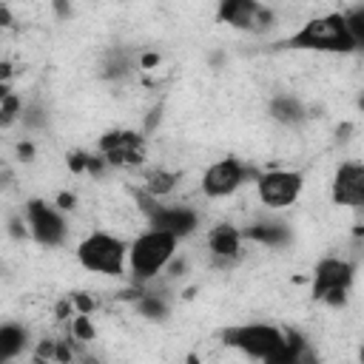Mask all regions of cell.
<instances>
[{
    "label": "cell",
    "mask_w": 364,
    "mask_h": 364,
    "mask_svg": "<svg viewBox=\"0 0 364 364\" xmlns=\"http://www.w3.org/2000/svg\"><path fill=\"white\" fill-rule=\"evenodd\" d=\"M225 344L250 355V358H259V361H267V364H296V361H310V353H307V344L299 333L293 330H279L273 324H262V321H253V324H236V327H228L222 333Z\"/></svg>",
    "instance_id": "obj_1"
},
{
    "label": "cell",
    "mask_w": 364,
    "mask_h": 364,
    "mask_svg": "<svg viewBox=\"0 0 364 364\" xmlns=\"http://www.w3.org/2000/svg\"><path fill=\"white\" fill-rule=\"evenodd\" d=\"M287 46L296 51H318V54H350L358 48V43L344 26V14L338 11L307 20L296 34H290Z\"/></svg>",
    "instance_id": "obj_2"
},
{
    "label": "cell",
    "mask_w": 364,
    "mask_h": 364,
    "mask_svg": "<svg viewBox=\"0 0 364 364\" xmlns=\"http://www.w3.org/2000/svg\"><path fill=\"white\" fill-rule=\"evenodd\" d=\"M176 245H179L176 236H171L165 230H156V228H148L145 233H139L128 245V267L125 270L136 282H151L173 262Z\"/></svg>",
    "instance_id": "obj_3"
},
{
    "label": "cell",
    "mask_w": 364,
    "mask_h": 364,
    "mask_svg": "<svg viewBox=\"0 0 364 364\" xmlns=\"http://www.w3.org/2000/svg\"><path fill=\"white\" fill-rule=\"evenodd\" d=\"M77 262L88 270V273H100V276H122L128 267V245L105 230H94L88 233L80 245H77Z\"/></svg>",
    "instance_id": "obj_4"
},
{
    "label": "cell",
    "mask_w": 364,
    "mask_h": 364,
    "mask_svg": "<svg viewBox=\"0 0 364 364\" xmlns=\"http://www.w3.org/2000/svg\"><path fill=\"white\" fill-rule=\"evenodd\" d=\"M353 282H355V264L347 259L327 256L313 270V299L333 304V307H341L347 301Z\"/></svg>",
    "instance_id": "obj_5"
},
{
    "label": "cell",
    "mask_w": 364,
    "mask_h": 364,
    "mask_svg": "<svg viewBox=\"0 0 364 364\" xmlns=\"http://www.w3.org/2000/svg\"><path fill=\"white\" fill-rule=\"evenodd\" d=\"M23 219H26V230L28 236L37 242V245H46V247H57L65 242V219L63 213L46 202V199H28L26 202V210H23Z\"/></svg>",
    "instance_id": "obj_6"
},
{
    "label": "cell",
    "mask_w": 364,
    "mask_h": 364,
    "mask_svg": "<svg viewBox=\"0 0 364 364\" xmlns=\"http://www.w3.org/2000/svg\"><path fill=\"white\" fill-rule=\"evenodd\" d=\"M304 179L299 171H264L256 173V196L264 208L282 210L301 196Z\"/></svg>",
    "instance_id": "obj_7"
},
{
    "label": "cell",
    "mask_w": 364,
    "mask_h": 364,
    "mask_svg": "<svg viewBox=\"0 0 364 364\" xmlns=\"http://www.w3.org/2000/svg\"><path fill=\"white\" fill-rule=\"evenodd\" d=\"M219 23H228L230 28L250 31V34H264L273 28V11L259 3V0H219L216 9Z\"/></svg>",
    "instance_id": "obj_8"
},
{
    "label": "cell",
    "mask_w": 364,
    "mask_h": 364,
    "mask_svg": "<svg viewBox=\"0 0 364 364\" xmlns=\"http://www.w3.org/2000/svg\"><path fill=\"white\" fill-rule=\"evenodd\" d=\"M148 205H142L145 216H148V228H156V230H165L176 239H185L191 236L196 228H199V213L188 205H162L159 199L148 196Z\"/></svg>",
    "instance_id": "obj_9"
},
{
    "label": "cell",
    "mask_w": 364,
    "mask_h": 364,
    "mask_svg": "<svg viewBox=\"0 0 364 364\" xmlns=\"http://www.w3.org/2000/svg\"><path fill=\"white\" fill-rule=\"evenodd\" d=\"M247 176H256L245 162L228 156V159H219L213 162L205 173H202V193L208 199H225V196H233L245 182Z\"/></svg>",
    "instance_id": "obj_10"
},
{
    "label": "cell",
    "mask_w": 364,
    "mask_h": 364,
    "mask_svg": "<svg viewBox=\"0 0 364 364\" xmlns=\"http://www.w3.org/2000/svg\"><path fill=\"white\" fill-rule=\"evenodd\" d=\"M100 156L105 159V165L117 168L139 165L145 159V139L134 131H108L100 139Z\"/></svg>",
    "instance_id": "obj_11"
},
{
    "label": "cell",
    "mask_w": 364,
    "mask_h": 364,
    "mask_svg": "<svg viewBox=\"0 0 364 364\" xmlns=\"http://www.w3.org/2000/svg\"><path fill=\"white\" fill-rule=\"evenodd\" d=\"M333 202L344 208H361L364 205V165L355 159H347L338 165L333 176Z\"/></svg>",
    "instance_id": "obj_12"
},
{
    "label": "cell",
    "mask_w": 364,
    "mask_h": 364,
    "mask_svg": "<svg viewBox=\"0 0 364 364\" xmlns=\"http://www.w3.org/2000/svg\"><path fill=\"white\" fill-rule=\"evenodd\" d=\"M242 242H245V236L233 225H216L208 233V247H210V253H213V259L219 264H230L233 259H239Z\"/></svg>",
    "instance_id": "obj_13"
},
{
    "label": "cell",
    "mask_w": 364,
    "mask_h": 364,
    "mask_svg": "<svg viewBox=\"0 0 364 364\" xmlns=\"http://www.w3.org/2000/svg\"><path fill=\"white\" fill-rule=\"evenodd\" d=\"M242 236L250 239V242H259L264 247H284L293 239V233H290V228L284 222H256V225L245 228Z\"/></svg>",
    "instance_id": "obj_14"
},
{
    "label": "cell",
    "mask_w": 364,
    "mask_h": 364,
    "mask_svg": "<svg viewBox=\"0 0 364 364\" xmlns=\"http://www.w3.org/2000/svg\"><path fill=\"white\" fill-rule=\"evenodd\" d=\"M270 117L282 125H301L307 119V108H304L301 100H296L290 94H279L270 102Z\"/></svg>",
    "instance_id": "obj_15"
},
{
    "label": "cell",
    "mask_w": 364,
    "mask_h": 364,
    "mask_svg": "<svg viewBox=\"0 0 364 364\" xmlns=\"http://www.w3.org/2000/svg\"><path fill=\"white\" fill-rule=\"evenodd\" d=\"M26 341H28V333H26L23 324L3 321V324H0V361L17 358V355L26 350Z\"/></svg>",
    "instance_id": "obj_16"
},
{
    "label": "cell",
    "mask_w": 364,
    "mask_h": 364,
    "mask_svg": "<svg viewBox=\"0 0 364 364\" xmlns=\"http://www.w3.org/2000/svg\"><path fill=\"white\" fill-rule=\"evenodd\" d=\"M134 68H136L134 54L125 51V48H114V51H108V57L102 60V74H105L108 80H122V77H128Z\"/></svg>",
    "instance_id": "obj_17"
},
{
    "label": "cell",
    "mask_w": 364,
    "mask_h": 364,
    "mask_svg": "<svg viewBox=\"0 0 364 364\" xmlns=\"http://www.w3.org/2000/svg\"><path fill=\"white\" fill-rule=\"evenodd\" d=\"M176 185H179V173H171V171H154V173H148L145 193L154 196V199H162V196H168L171 191H176Z\"/></svg>",
    "instance_id": "obj_18"
},
{
    "label": "cell",
    "mask_w": 364,
    "mask_h": 364,
    "mask_svg": "<svg viewBox=\"0 0 364 364\" xmlns=\"http://www.w3.org/2000/svg\"><path fill=\"white\" fill-rule=\"evenodd\" d=\"M136 313L145 316V318L159 321V318H165V316L171 313V307H168V301H165L159 293H139V299H136Z\"/></svg>",
    "instance_id": "obj_19"
},
{
    "label": "cell",
    "mask_w": 364,
    "mask_h": 364,
    "mask_svg": "<svg viewBox=\"0 0 364 364\" xmlns=\"http://www.w3.org/2000/svg\"><path fill=\"white\" fill-rule=\"evenodd\" d=\"M20 100L14 97V91L9 88V82H0V125H9L20 117Z\"/></svg>",
    "instance_id": "obj_20"
},
{
    "label": "cell",
    "mask_w": 364,
    "mask_h": 364,
    "mask_svg": "<svg viewBox=\"0 0 364 364\" xmlns=\"http://www.w3.org/2000/svg\"><path fill=\"white\" fill-rule=\"evenodd\" d=\"M344 26H347V31L353 34V40L361 46V43H364V9L355 6V9L344 11Z\"/></svg>",
    "instance_id": "obj_21"
},
{
    "label": "cell",
    "mask_w": 364,
    "mask_h": 364,
    "mask_svg": "<svg viewBox=\"0 0 364 364\" xmlns=\"http://www.w3.org/2000/svg\"><path fill=\"white\" fill-rule=\"evenodd\" d=\"M71 333H74V338H77V341H91V338H94V327H91V318H88L85 313L74 316V321H71Z\"/></svg>",
    "instance_id": "obj_22"
},
{
    "label": "cell",
    "mask_w": 364,
    "mask_h": 364,
    "mask_svg": "<svg viewBox=\"0 0 364 364\" xmlns=\"http://www.w3.org/2000/svg\"><path fill=\"white\" fill-rule=\"evenodd\" d=\"M57 11L65 17V14H68V3H65V0H57Z\"/></svg>",
    "instance_id": "obj_23"
}]
</instances>
